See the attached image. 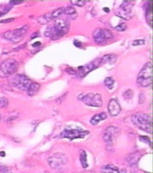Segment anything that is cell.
Masks as SVG:
<instances>
[{
	"instance_id": "obj_18",
	"label": "cell",
	"mask_w": 153,
	"mask_h": 173,
	"mask_svg": "<svg viewBox=\"0 0 153 173\" xmlns=\"http://www.w3.org/2000/svg\"><path fill=\"white\" fill-rule=\"evenodd\" d=\"M119 171H120L117 167L112 165H106L101 168V172L102 173H119Z\"/></svg>"
},
{
	"instance_id": "obj_24",
	"label": "cell",
	"mask_w": 153,
	"mask_h": 173,
	"mask_svg": "<svg viewBox=\"0 0 153 173\" xmlns=\"http://www.w3.org/2000/svg\"><path fill=\"white\" fill-rule=\"evenodd\" d=\"M105 85L109 89H112L115 83V81L112 77H107L104 81Z\"/></svg>"
},
{
	"instance_id": "obj_27",
	"label": "cell",
	"mask_w": 153,
	"mask_h": 173,
	"mask_svg": "<svg viewBox=\"0 0 153 173\" xmlns=\"http://www.w3.org/2000/svg\"><path fill=\"white\" fill-rule=\"evenodd\" d=\"M13 6L12 4H11L10 3H9V4L7 5L6 6V7L3 9V11H0V17H3V16H4V14H6L7 13H8L10 10V9L13 7Z\"/></svg>"
},
{
	"instance_id": "obj_4",
	"label": "cell",
	"mask_w": 153,
	"mask_h": 173,
	"mask_svg": "<svg viewBox=\"0 0 153 173\" xmlns=\"http://www.w3.org/2000/svg\"><path fill=\"white\" fill-rule=\"evenodd\" d=\"M29 29L28 25H25L20 28L7 31L2 34V37L13 43H18L22 41Z\"/></svg>"
},
{
	"instance_id": "obj_6",
	"label": "cell",
	"mask_w": 153,
	"mask_h": 173,
	"mask_svg": "<svg viewBox=\"0 0 153 173\" xmlns=\"http://www.w3.org/2000/svg\"><path fill=\"white\" fill-rule=\"evenodd\" d=\"M114 36L111 31L108 29L98 28L93 33V38L95 43L98 44L105 43L113 39Z\"/></svg>"
},
{
	"instance_id": "obj_7",
	"label": "cell",
	"mask_w": 153,
	"mask_h": 173,
	"mask_svg": "<svg viewBox=\"0 0 153 173\" xmlns=\"http://www.w3.org/2000/svg\"><path fill=\"white\" fill-rule=\"evenodd\" d=\"M84 104L87 106H93V107H101L102 105L103 102L101 94L93 93H89L86 94L84 96L81 97L80 99Z\"/></svg>"
},
{
	"instance_id": "obj_30",
	"label": "cell",
	"mask_w": 153,
	"mask_h": 173,
	"mask_svg": "<svg viewBox=\"0 0 153 173\" xmlns=\"http://www.w3.org/2000/svg\"><path fill=\"white\" fill-rule=\"evenodd\" d=\"M123 96L124 98H125L126 99H130L132 98L133 92L131 90H128L126 91H125V93L123 94Z\"/></svg>"
},
{
	"instance_id": "obj_38",
	"label": "cell",
	"mask_w": 153,
	"mask_h": 173,
	"mask_svg": "<svg viewBox=\"0 0 153 173\" xmlns=\"http://www.w3.org/2000/svg\"><path fill=\"white\" fill-rule=\"evenodd\" d=\"M0 120H1V114H0Z\"/></svg>"
},
{
	"instance_id": "obj_2",
	"label": "cell",
	"mask_w": 153,
	"mask_h": 173,
	"mask_svg": "<svg viewBox=\"0 0 153 173\" xmlns=\"http://www.w3.org/2000/svg\"><path fill=\"white\" fill-rule=\"evenodd\" d=\"M131 120L137 128L148 133H152V119L149 115L142 113H136L132 116Z\"/></svg>"
},
{
	"instance_id": "obj_9",
	"label": "cell",
	"mask_w": 153,
	"mask_h": 173,
	"mask_svg": "<svg viewBox=\"0 0 153 173\" xmlns=\"http://www.w3.org/2000/svg\"><path fill=\"white\" fill-rule=\"evenodd\" d=\"M89 134L88 131H82V129H64L60 134V138H68L73 140L76 138H83Z\"/></svg>"
},
{
	"instance_id": "obj_20",
	"label": "cell",
	"mask_w": 153,
	"mask_h": 173,
	"mask_svg": "<svg viewBox=\"0 0 153 173\" xmlns=\"http://www.w3.org/2000/svg\"><path fill=\"white\" fill-rule=\"evenodd\" d=\"M19 116V114L16 111H11L7 114L4 118L5 121H11L14 120H16Z\"/></svg>"
},
{
	"instance_id": "obj_33",
	"label": "cell",
	"mask_w": 153,
	"mask_h": 173,
	"mask_svg": "<svg viewBox=\"0 0 153 173\" xmlns=\"http://www.w3.org/2000/svg\"><path fill=\"white\" fill-rule=\"evenodd\" d=\"M22 3V1H10V3L11 4H12L13 6L16 5V4H19Z\"/></svg>"
},
{
	"instance_id": "obj_36",
	"label": "cell",
	"mask_w": 153,
	"mask_h": 173,
	"mask_svg": "<svg viewBox=\"0 0 153 173\" xmlns=\"http://www.w3.org/2000/svg\"><path fill=\"white\" fill-rule=\"evenodd\" d=\"M119 173H126V171L125 169H122L121 171H119Z\"/></svg>"
},
{
	"instance_id": "obj_5",
	"label": "cell",
	"mask_w": 153,
	"mask_h": 173,
	"mask_svg": "<svg viewBox=\"0 0 153 173\" xmlns=\"http://www.w3.org/2000/svg\"><path fill=\"white\" fill-rule=\"evenodd\" d=\"M18 62L13 59H7L0 65V77L7 78L16 72L18 69Z\"/></svg>"
},
{
	"instance_id": "obj_31",
	"label": "cell",
	"mask_w": 153,
	"mask_h": 173,
	"mask_svg": "<svg viewBox=\"0 0 153 173\" xmlns=\"http://www.w3.org/2000/svg\"><path fill=\"white\" fill-rule=\"evenodd\" d=\"M145 43V41L144 40H136L133 42L132 45L133 46H137V45H141Z\"/></svg>"
},
{
	"instance_id": "obj_25",
	"label": "cell",
	"mask_w": 153,
	"mask_h": 173,
	"mask_svg": "<svg viewBox=\"0 0 153 173\" xmlns=\"http://www.w3.org/2000/svg\"><path fill=\"white\" fill-rule=\"evenodd\" d=\"M8 100L5 97L0 98V108H4L7 107L8 105Z\"/></svg>"
},
{
	"instance_id": "obj_32",
	"label": "cell",
	"mask_w": 153,
	"mask_h": 173,
	"mask_svg": "<svg viewBox=\"0 0 153 173\" xmlns=\"http://www.w3.org/2000/svg\"><path fill=\"white\" fill-rule=\"evenodd\" d=\"M145 100V96L143 93H141L140 94V96H139V102L140 103H142L144 102Z\"/></svg>"
},
{
	"instance_id": "obj_21",
	"label": "cell",
	"mask_w": 153,
	"mask_h": 173,
	"mask_svg": "<svg viewBox=\"0 0 153 173\" xmlns=\"http://www.w3.org/2000/svg\"><path fill=\"white\" fill-rule=\"evenodd\" d=\"M64 13H65L67 15L69 16L72 19H75L77 17V13H76V10L72 7H68L65 8Z\"/></svg>"
},
{
	"instance_id": "obj_37",
	"label": "cell",
	"mask_w": 153,
	"mask_h": 173,
	"mask_svg": "<svg viewBox=\"0 0 153 173\" xmlns=\"http://www.w3.org/2000/svg\"><path fill=\"white\" fill-rule=\"evenodd\" d=\"M103 10H104V11H106V12H109L110 11V10H109L108 8H104Z\"/></svg>"
},
{
	"instance_id": "obj_3",
	"label": "cell",
	"mask_w": 153,
	"mask_h": 173,
	"mask_svg": "<svg viewBox=\"0 0 153 173\" xmlns=\"http://www.w3.org/2000/svg\"><path fill=\"white\" fill-rule=\"evenodd\" d=\"M152 81V67L151 62H148L143 66L137 75V83L143 87L149 86Z\"/></svg>"
},
{
	"instance_id": "obj_16",
	"label": "cell",
	"mask_w": 153,
	"mask_h": 173,
	"mask_svg": "<svg viewBox=\"0 0 153 173\" xmlns=\"http://www.w3.org/2000/svg\"><path fill=\"white\" fill-rule=\"evenodd\" d=\"M48 163L49 165L52 168H56L58 167L59 165L62 164L63 161L62 159L56 158V157H51V158H49L48 159Z\"/></svg>"
},
{
	"instance_id": "obj_12",
	"label": "cell",
	"mask_w": 153,
	"mask_h": 173,
	"mask_svg": "<svg viewBox=\"0 0 153 173\" xmlns=\"http://www.w3.org/2000/svg\"><path fill=\"white\" fill-rule=\"evenodd\" d=\"M119 132L118 128L116 127H109L107 128L104 132L103 134V140L105 142L107 143H111L114 139L115 138V136L118 134Z\"/></svg>"
},
{
	"instance_id": "obj_35",
	"label": "cell",
	"mask_w": 153,
	"mask_h": 173,
	"mask_svg": "<svg viewBox=\"0 0 153 173\" xmlns=\"http://www.w3.org/2000/svg\"><path fill=\"white\" fill-rule=\"evenodd\" d=\"M0 156L2 157H4L6 156V153L4 151H1L0 152Z\"/></svg>"
},
{
	"instance_id": "obj_1",
	"label": "cell",
	"mask_w": 153,
	"mask_h": 173,
	"mask_svg": "<svg viewBox=\"0 0 153 173\" xmlns=\"http://www.w3.org/2000/svg\"><path fill=\"white\" fill-rule=\"evenodd\" d=\"M69 22L65 19L56 20L53 26H49L45 31L44 35L52 40L59 39L67 34L69 29Z\"/></svg>"
},
{
	"instance_id": "obj_23",
	"label": "cell",
	"mask_w": 153,
	"mask_h": 173,
	"mask_svg": "<svg viewBox=\"0 0 153 173\" xmlns=\"http://www.w3.org/2000/svg\"><path fill=\"white\" fill-rule=\"evenodd\" d=\"M80 161L81 165L84 168H86L88 167L87 162V155L85 151L83 150L80 154Z\"/></svg>"
},
{
	"instance_id": "obj_14",
	"label": "cell",
	"mask_w": 153,
	"mask_h": 173,
	"mask_svg": "<svg viewBox=\"0 0 153 173\" xmlns=\"http://www.w3.org/2000/svg\"><path fill=\"white\" fill-rule=\"evenodd\" d=\"M117 60V56L115 54H111L106 55L101 59V65L103 64H107V63L113 65L115 63Z\"/></svg>"
},
{
	"instance_id": "obj_26",
	"label": "cell",
	"mask_w": 153,
	"mask_h": 173,
	"mask_svg": "<svg viewBox=\"0 0 153 173\" xmlns=\"http://www.w3.org/2000/svg\"><path fill=\"white\" fill-rule=\"evenodd\" d=\"M0 173H12L11 169L6 165L0 164Z\"/></svg>"
},
{
	"instance_id": "obj_11",
	"label": "cell",
	"mask_w": 153,
	"mask_h": 173,
	"mask_svg": "<svg viewBox=\"0 0 153 173\" xmlns=\"http://www.w3.org/2000/svg\"><path fill=\"white\" fill-rule=\"evenodd\" d=\"M130 3L131 2L129 1L123 2V4L120 6V9L118 10L117 15L125 19H130L132 18L130 17L132 12V7L130 6Z\"/></svg>"
},
{
	"instance_id": "obj_17",
	"label": "cell",
	"mask_w": 153,
	"mask_h": 173,
	"mask_svg": "<svg viewBox=\"0 0 153 173\" xmlns=\"http://www.w3.org/2000/svg\"><path fill=\"white\" fill-rule=\"evenodd\" d=\"M106 117H107V115L105 113L98 114L95 115L92 118H91L90 120V123L92 125L95 126V125H97L99 121L106 118Z\"/></svg>"
},
{
	"instance_id": "obj_22",
	"label": "cell",
	"mask_w": 153,
	"mask_h": 173,
	"mask_svg": "<svg viewBox=\"0 0 153 173\" xmlns=\"http://www.w3.org/2000/svg\"><path fill=\"white\" fill-rule=\"evenodd\" d=\"M64 11H65V8H64V7H60V8H59V9L54 10L53 12H52L50 13L52 19L57 18L59 17H60L61 14L64 13Z\"/></svg>"
},
{
	"instance_id": "obj_34",
	"label": "cell",
	"mask_w": 153,
	"mask_h": 173,
	"mask_svg": "<svg viewBox=\"0 0 153 173\" xmlns=\"http://www.w3.org/2000/svg\"><path fill=\"white\" fill-rule=\"evenodd\" d=\"M41 45V43L40 42H35L34 45H33V46L34 47H37V46H38Z\"/></svg>"
},
{
	"instance_id": "obj_15",
	"label": "cell",
	"mask_w": 153,
	"mask_h": 173,
	"mask_svg": "<svg viewBox=\"0 0 153 173\" xmlns=\"http://www.w3.org/2000/svg\"><path fill=\"white\" fill-rule=\"evenodd\" d=\"M40 88V84L37 83H32L28 88L27 94L29 96H34L35 94L38 92Z\"/></svg>"
},
{
	"instance_id": "obj_13",
	"label": "cell",
	"mask_w": 153,
	"mask_h": 173,
	"mask_svg": "<svg viewBox=\"0 0 153 173\" xmlns=\"http://www.w3.org/2000/svg\"><path fill=\"white\" fill-rule=\"evenodd\" d=\"M108 109L109 114L113 117L117 116L121 111V106L117 100L114 99H111L110 101L108 106Z\"/></svg>"
},
{
	"instance_id": "obj_29",
	"label": "cell",
	"mask_w": 153,
	"mask_h": 173,
	"mask_svg": "<svg viewBox=\"0 0 153 173\" xmlns=\"http://www.w3.org/2000/svg\"><path fill=\"white\" fill-rule=\"evenodd\" d=\"M71 3L72 4L79 7H83L86 3V2L83 1H71Z\"/></svg>"
},
{
	"instance_id": "obj_8",
	"label": "cell",
	"mask_w": 153,
	"mask_h": 173,
	"mask_svg": "<svg viewBox=\"0 0 153 173\" xmlns=\"http://www.w3.org/2000/svg\"><path fill=\"white\" fill-rule=\"evenodd\" d=\"M12 83L14 87L22 91L27 90L30 84L32 83L29 78L24 75H16L12 80Z\"/></svg>"
},
{
	"instance_id": "obj_19",
	"label": "cell",
	"mask_w": 153,
	"mask_h": 173,
	"mask_svg": "<svg viewBox=\"0 0 153 173\" xmlns=\"http://www.w3.org/2000/svg\"><path fill=\"white\" fill-rule=\"evenodd\" d=\"M152 1H150V4L148 5V7L147 9L146 12V19L147 23L151 27L152 24Z\"/></svg>"
},
{
	"instance_id": "obj_28",
	"label": "cell",
	"mask_w": 153,
	"mask_h": 173,
	"mask_svg": "<svg viewBox=\"0 0 153 173\" xmlns=\"http://www.w3.org/2000/svg\"><path fill=\"white\" fill-rule=\"evenodd\" d=\"M127 28V25L125 24V23H123L121 24H120L119 25L117 26L115 29V30L118 31H125Z\"/></svg>"
},
{
	"instance_id": "obj_10",
	"label": "cell",
	"mask_w": 153,
	"mask_h": 173,
	"mask_svg": "<svg viewBox=\"0 0 153 173\" xmlns=\"http://www.w3.org/2000/svg\"><path fill=\"white\" fill-rule=\"evenodd\" d=\"M99 66H101V59H97L92 62H90L87 65L82 67H79V76L80 78L84 77L87 74H88L90 71L94 70Z\"/></svg>"
}]
</instances>
